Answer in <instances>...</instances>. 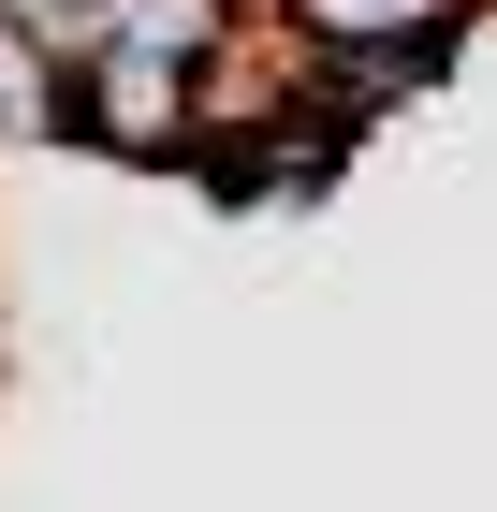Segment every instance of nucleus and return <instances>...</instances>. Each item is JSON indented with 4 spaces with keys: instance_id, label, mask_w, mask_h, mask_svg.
<instances>
[{
    "instance_id": "nucleus-1",
    "label": "nucleus",
    "mask_w": 497,
    "mask_h": 512,
    "mask_svg": "<svg viewBox=\"0 0 497 512\" xmlns=\"http://www.w3.org/2000/svg\"><path fill=\"white\" fill-rule=\"evenodd\" d=\"M59 132L103 161H205V59H176V44H74L59 59Z\"/></svg>"
},
{
    "instance_id": "nucleus-2",
    "label": "nucleus",
    "mask_w": 497,
    "mask_h": 512,
    "mask_svg": "<svg viewBox=\"0 0 497 512\" xmlns=\"http://www.w3.org/2000/svg\"><path fill=\"white\" fill-rule=\"evenodd\" d=\"M278 15H293V59L337 88L351 118H366V103H395L410 74H439V59H454V30H468V0H278Z\"/></svg>"
},
{
    "instance_id": "nucleus-3",
    "label": "nucleus",
    "mask_w": 497,
    "mask_h": 512,
    "mask_svg": "<svg viewBox=\"0 0 497 512\" xmlns=\"http://www.w3.org/2000/svg\"><path fill=\"white\" fill-rule=\"evenodd\" d=\"M59 132V59L30 30H0V147H44Z\"/></svg>"
},
{
    "instance_id": "nucleus-4",
    "label": "nucleus",
    "mask_w": 497,
    "mask_h": 512,
    "mask_svg": "<svg viewBox=\"0 0 497 512\" xmlns=\"http://www.w3.org/2000/svg\"><path fill=\"white\" fill-rule=\"evenodd\" d=\"M0 30H30L44 59H74V44H103V0H0Z\"/></svg>"
}]
</instances>
